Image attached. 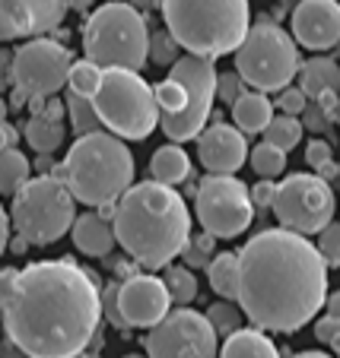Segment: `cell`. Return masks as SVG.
<instances>
[{
    "label": "cell",
    "instance_id": "6da1fadb",
    "mask_svg": "<svg viewBox=\"0 0 340 358\" xmlns=\"http://www.w3.org/2000/svg\"><path fill=\"white\" fill-rule=\"evenodd\" d=\"M102 320V292L76 260H41L16 270L0 301V324L29 358H76Z\"/></svg>",
    "mask_w": 340,
    "mask_h": 358
},
{
    "label": "cell",
    "instance_id": "7a4b0ae2",
    "mask_svg": "<svg viewBox=\"0 0 340 358\" xmlns=\"http://www.w3.org/2000/svg\"><path fill=\"white\" fill-rule=\"evenodd\" d=\"M238 308L258 330L296 333L325 308L327 264L290 229H264L238 250Z\"/></svg>",
    "mask_w": 340,
    "mask_h": 358
},
{
    "label": "cell",
    "instance_id": "3957f363",
    "mask_svg": "<svg viewBox=\"0 0 340 358\" xmlns=\"http://www.w3.org/2000/svg\"><path fill=\"white\" fill-rule=\"evenodd\" d=\"M111 229L128 257L147 270H163L182 257V248L191 238V213L175 187L140 181L130 184L115 203Z\"/></svg>",
    "mask_w": 340,
    "mask_h": 358
},
{
    "label": "cell",
    "instance_id": "277c9868",
    "mask_svg": "<svg viewBox=\"0 0 340 358\" xmlns=\"http://www.w3.org/2000/svg\"><path fill=\"white\" fill-rule=\"evenodd\" d=\"M61 178L86 206H115L134 184V156L121 136L93 130L76 136L61 162Z\"/></svg>",
    "mask_w": 340,
    "mask_h": 358
},
{
    "label": "cell",
    "instance_id": "5b68a950",
    "mask_svg": "<svg viewBox=\"0 0 340 358\" xmlns=\"http://www.w3.org/2000/svg\"><path fill=\"white\" fill-rule=\"evenodd\" d=\"M159 10L178 45L210 61L236 55L252 29L248 0H163Z\"/></svg>",
    "mask_w": 340,
    "mask_h": 358
},
{
    "label": "cell",
    "instance_id": "8992f818",
    "mask_svg": "<svg viewBox=\"0 0 340 358\" xmlns=\"http://www.w3.org/2000/svg\"><path fill=\"white\" fill-rule=\"evenodd\" d=\"M217 67L210 57L184 55L172 64L169 76L153 86L159 105V127L172 143L198 140L217 101Z\"/></svg>",
    "mask_w": 340,
    "mask_h": 358
},
{
    "label": "cell",
    "instance_id": "52a82bcc",
    "mask_svg": "<svg viewBox=\"0 0 340 358\" xmlns=\"http://www.w3.org/2000/svg\"><path fill=\"white\" fill-rule=\"evenodd\" d=\"M83 51L102 70H143L150 61V29L134 3H102L83 26Z\"/></svg>",
    "mask_w": 340,
    "mask_h": 358
},
{
    "label": "cell",
    "instance_id": "ba28073f",
    "mask_svg": "<svg viewBox=\"0 0 340 358\" xmlns=\"http://www.w3.org/2000/svg\"><path fill=\"white\" fill-rule=\"evenodd\" d=\"M89 101L102 127L121 140H147L159 127L156 95L150 83L140 76V70H102V83Z\"/></svg>",
    "mask_w": 340,
    "mask_h": 358
},
{
    "label": "cell",
    "instance_id": "9c48e42d",
    "mask_svg": "<svg viewBox=\"0 0 340 358\" xmlns=\"http://www.w3.org/2000/svg\"><path fill=\"white\" fill-rule=\"evenodd\" d=\"M76 222V196L64 178H29L13 194V225L26 244H55Z\"/></svg>",
    "mask_w": 340,
    "mask_h": 358
},
{
    "label": "cell",
    "instance_id": "30bf717a",
    "mask_svg": "<svg viewBox=\"0 0 340 358\" xmlns=\"http://www.w3.org/2000/svg\"><path fill=\"white\" fill-rule=\"evenodd\" d=\"M299 48L296 38L277 22H254L245 41L236 48V73L258 92H280L299 76Z\"/></svg>",
    "mask_w": 340,
    "mask_h": 358
},
{
    "label": "cell",
    "instance_id": "8fae6325",
    "mask_svg": "<svg viewBox=\"0 0 340 358\" xmlns=\"http://www.w3.org/2000/svg\"><path fill=\"white\" fill-rule=\"evenodd\" d=\"M273 216L283 229L299 231V235H318L325 225L334 222L337 213V196H334L327 178L321 175H290L277 184L273 196Z\"/></svg>",
    "mask_w": 340,
    "mask_h": 358
},
{
    "label": "cell",
    "instance_id": "7c38bea8",
    "mask_svg": "<svg viewBox=\"0 0 340 358\" xmlns=\"http://www.w3.org/2000/svg\"><path fill=\"white\" fill-rule=\"evenodd\" d=\"M194 213L213 238H238L254 219L252 190L236 175H207L194 190Z\"/></svg>",
    "mask_w": 340,
    "mask_h": 358
},
{
    "label": "cell",
    "instance_id": "4fadbf2b",
    "mask_svg": "<svg viewBox=\"0 0 340 358\" xmlns=\"http://www.w3.org/2000/svg\"><path fill=\"white\" fill-rule=\"evenodd\" d=\"M219 336L207 314L175 308L147 333V358H217Z\"/></svg>",
    "mask_w": 340,
    "mask_h": 358
},
{
    "label": "cell",
    "instance_id": "5bb4252c",
    "mask_svg": "<svg viewBox=\"0 0 340 358\" xmlns=\"http://www.w3.org/2000/svg\"><path fill=\"white\" fill-rule=\"evenodd\" d=\"M70 67H74V55L64 45L51 38H32L13 55L10 64V76L20 95L26 99H39V95H55L67 86Z\"/></svg>",
    "mask_w": 340,
    "mask_h": 358
},
{
    "label": "cell",
    "instance_id": "9a60e30c",
    "mask_svg": "<svg viewBox=\"0 0 340 358\" xmlns=\"http://www.w3.org/2000/svg\"><path fill=\"white\" fill-rule=\"evenodd\" d=\"M172 311V295L159 276H130L118 285V314L128 327H156Z\"/></svg>",
    "mask_w": 340,
    "mask_h": 358
},
{
    "label": "cell",
    "instance_id": "2e32d148",
    "mask_svg": "<svg viewBox=\"0 0 340 358\" xmlns=\"http://www.w3.org/2000/svg\"><path fill=\"white\" fill-rule=\"evenodd\" d=\"M293 38L308 51H327L340 41V0H299L293 10Z\"/></svg>",
    "mask_w": 340,
    "mask_h": 358
},
{
    "label": "cell",
    "instance_id": "e0dca14e",
    "mask_svg": "<svg viewBox=\"0 0 340 358\" xmlns=\"http://www.w3.org/2000/svg\"><path fill=\"white\" fill-rule=\"evenodd\" d=\"M198 159L210 175H236L248 162L245 134L229 124H210L198 136Z\"/></svg>",
    "mask_w": 340,
    "mask_h": 358
},
{
    "label": "cell",
    "instance_id": "ac0fdd59",
    "mask_svg": "<svg viewBox=\"0 0 340 358\" xmlns=\"http://www.w3.org/2000/svg\"><path fill=\"white\" fill-rule=\"evenodd\" d=\"M111 216H105V213H86V216H76L74 229H70V235H74V244L80 254H86V257H105L111 248H115V229L109 225Z\"/></svg>",
    "mask_w": 340,
    "mask_h": 358
},
{
    "label": "cell",
    "instance_id": "d6986e66",
    "mask_svg": "<svg viewBox=\"0 0 340 358\" xmlns=\"http://www.w3.org/2000/svg\"><path fill=\"white\" fill-rule=\"evenodd\" d=\"M232 121L242 134H264L267 124L273 121V101L267 99V92L245 89L232 101Z\"/></svg>",
    "mask_w": 340,
    "mask_h": 358
},
{
    "label": "cell",
    "instance_id": "ffe728a7",
    "mask_svg": "<svg viewBox=\"0 0 340 358\" xmlns=\"http://www.w3.org/2000/svg\"><path fill=\"white\" fill-rule=\"evenodd\" d=\"M219 358H280L273 339L267 336V330L258 327H242V330L229 333L219 345Z\"/></svg>",
    "mask_w": 340,
    "mask_h": 358
},
{
    "label": "cell",
    "instance_id": "44dd1931",
    "mask_svg": "<svg viewBox=\"0 0 340 358\" xmlns=\"http://www.w3.org/2000/svg\"><path fill=\"white\" fill-rule=\"evenodd\" d=\"M299 89L308 99H325L340 89V67L331 57H312L299 67Z\"/></svg>",
    "mask_w": 340,
    "mask_h": 358
},
{
    "label": "cell",
    "instance_id": "7402d4cb",
    "mask_svg": "<svg viewBox=\"0 0 340 358\" xmlns=\"http://www.w3.org/2000/svg\"><path fill=\"white\" fill-rule=\"evenodd\" d=\"M150 171H153V181L175 187V184L188 181V175H191V159H188V152H184L178 143H169V146H159L156 152H153Z\"/></svg>",
    "mask_w": 340,
    "mask_h": 358
},
{
    "label": "cell",
    "instance_id": "603a6c76",
    "mask_svg": "<svg viewBox=\"0 0 340 358\" xmlns=\"http://www.w3.org/2000/svg\"><path fill=\"white\" fill-rule=\"evenodd\" d=\"M29 35H39V29L26 0H0V41L29 38Z\"/></svg>",
    "mask_w": 340,
    "mask_h": 358
},
{
    "label": "cell",
    "instance_id": "cb8c5ba5",
    "mask_svg": "<svg viewBox=\"0 0 340 358\" xmlns=\"http://www.w3.org/2000/svg\"><path fill=\"white\" fill-rule=\"evenodd\" d=\"M207 279H210V289L219 298L236 301L238 298V254H232V250L217 254L210 260V266H207Z\"/></svg>",
    "mask_w": 340,
    "mask_h": 358
},
{
    "label": "cell",
    "instance_id": "d4e9b609",
    "mask_svg": "<svg viewBox=\"0 0 340 358\" xmlns=\"http://www.w3.org/2000/svg\"><path fill=\"white\" fill-rule=\"evenodd\" d=\"M26 140L35 152L48 156V152H55V149L64 143V121L48 117V115H32L26 124Z\"/></svg>",
    "mask_w": 340,
    "mask_h": 358
},
{
    "label": "cell",
    "instance_id": "484cf974",
    "mask_svg": "<svg viewBox=\"0 0 340 358\" xmlns=\"http://www.w3.org/2000/svg\"><path fill=\"white\" fill-rule=\"evenodd\" d=\"M32 178V165L20 149H4L0 152V194L13 196L22 184Z\"/></svg>",
    "mask_w": 340,
    "mask_h": 358
},
{
    "label": "cell",
    "instance_id": "4316f807",
    "mask_svg": "<svg viewBox=\"0 0 340 358\" xmlns=\"http://www.w3.org/2000/svg\"><path fill=\"white\" fill-rule=\"evenodd\" d=\"M299 140H302V121L293 115H273V121L267 124V130H264V143L283 149V152L296 149Z\"/></svg>",
    "mask_w": 340,
    "mask_h": 358
},
{
    "label": "cell",
    "instance_id": "83f0119b",
    "mask_svg": "<svg viewBox=\"0 0 340 358\" xmlns=\"http://www.w3.org/2000/svg\"><path fill=\"white\" fill-rule=\"evenodd\" d=\"M163 282L172 295V304H178V308H184V304H191L198 298V279H194L191 266H169Z\"/></svg>",
    "mask_w": 340,
    "mask_h": 358
},
{
    "label": "cell",
    "instance_id": "f1b7e54d",
    "mask_svg": "<svg viewBox=\"0 0 340 358\" xmlns=\"http://www.w3.org/2000/svg\"><path fill=\"white\" fill-rule=\"evenodd\" d=\"M248 162H252L254 175L258 178H280L286 169V152L277 146H271V143H258V146L248 152Z\"/></svg>",
    "mask_w": 340,
    "mask_h": 358
},
{
    "label": "cell",
    "instance_id": "f546056e",
    "mask_svg": "<svg viewBox=\"0 0 340 358\" xmlns=\"http://www.w3.org/2000/svg\"><path fill=\"white\" fill-rule=\"evenodd\" d=\"M99 83H102V67L99 64H93L86 57V61H74V67H70V76H67V89L76 95H83V99H93L95 89H99Z\"/></svg>",
    "mask_w": 340,
    "mask_h": 358
},
{
    "label": "cell",
    "instance_id": "4dcf8cb0",
    "mask_svg": "<svg viewBox=\"0 0 340 358\" xmlns=\"http://www.w3.org/2000/svg\"><path fill=\"white\" fill-rule=\"evenodd\" d=\"M242 317H245V311L238 308V304L232 301H217L207 308V320L213 324V330H217V336H229V333L242 330Z\"/></svg>",
    "mask_w": 340,
    "mask_h": 358
},
{
    "label": "cell",
    "instance_id": "1f68e13d",
    "mask_svg": "<svg viewBox=\"0 0 340 358\" xmlns=\"http://www.w3.org/2000/svg\"><path fill=\"white\" fill-rule=\"evenodd\" d=\"M67 115H70V124H74L76 136L93 134V130L102 127V121H99V115H95V108H93V101L76 92L67 95Z\"/></svg>",
    "mask_w": 340,
    "mask_h": 358
},
{
    "label": "cell",
    "instance_id": "d6a6232c",
    "mask_svg": "<svg viewBox=\"0 0 340 358\" xmlns=\"http://www.w3.org/2000/svg\"><path fill=\"white\" fill-rule=\"evenodd\" d=\"M213 257H217V238H213L210 231H204V235H191L188 244L182 248V260L191 266V270L210 266Z\"/></svg>",
    "mask_w": 340,
    "mask_h": 358
},
{
    "label": "cell",
    "instance_id": "836d02e7",
    "mask_svg": "<svg viewBox=\"0 0 340 358\" xmlns=\"http://www.w3.org/2000/svg\"><path fill=\"white\" fill-rule=\"evenodd\" d=\"M26 3L35 16V29H39V35H45V32H51V29L61 26L64 0H26Z\"/></svg>",
    "mask_w": 340,
    "mask_h": 358
},
{
    "label": "cell",
    "instance_id": "e575fe53",
    "mask_svg": "<svg viewBox=\"0 0 340 358\" xmlns=\"http://www.w3.org/2000/svg\"><path fill=\"white\" fill-rule=\"evenodd\" d=\"M178 51H182V45L175 41V35H172L169 29L150 35V61L153 64H159V67H172V64L178 61Z\"/></svg>",
    "mask_w": 340,
    "mask_h": 358
},
{
    "label": "cell",
    "instance_id": "d590c367",
    "mask_svg": "<svg viewBox=\"0 0 340 358\" xmlns=\"http://www.w3.org/2000/svg\"><path fill=\"white\" fill-rule=\"evenodd\" d=\"M318 254L325 257L327 266H340V222H331L318 231Z\"/></svg>",
    "mask_w": 340,
    "mask_h": 358
},
{
    "label": "cell",
    "instance_id": "8d00e7d4",
    "mask_svg": "<svg viewBox=\"0 0 340 358\" xmlns=\"http://www.w3.org/2000/svg\"><path fill=\"white\" fill-rule=\"evenodd\" d=\"M277 108L283 111V115H293V117H299L302 111L308 108V95L302 92L299 86H286V89H280Z\"/></svg>",
    "mask_w": 340,
    "mask_h": 358
},
{
    "label": "cell",
    "instance_id": "74e56055",
    "mask_svg": "<svg viewBox=\"0 0 340 358\" xmlns=\"http://www.w3.org/2000/svg\"><path fill=\"white\" fill-rule=\"evenodd\" d=\"M306 162L318 171H334V149L325 140H312L306 146Z\"/></svg>",
    "mask_w": 340,
    "mask_h": 358
},
{
    "label": "cell",
    "instance_id": "f35d334b",
    "mask_svg": "<svg viewBox=\"0 0 340 358\" xmlns=\"http://www.w3.org/2000/svg\"><path fill=\"white\" fill-rule=\"evenodd\" d=\"M242 92H245V80H242L238 73H219L217 76V99H223L229 108Z\"/></svg>",
    "mask_w": 340,
    "mask_h": 358
},
{
    "label": "cell",
    "instance_id": "ab89813d",
    "mask_svg": "<svg viewBox=\"0 0 340 358\" xmlns=\"http://www.w3.org/2000/svg\"><path fill=\"white\" fill-rule=\"evenodd\" d=\"M252 190V203L258 206V210H271L273 206V196H277V184L271 181V178H261L254 187H248Z\"/></svg>",
    "mask_w": 340,
    "mask_h": 358
},
{
    "label": "cell",
    "instance_id": "60d3db41",
    "mask_svg": "<svg viewBox=\"0 0 340 358\" xmlns=\"http://www.w3.org/2000/svg\"><path fill=\"white\" fill-rule=\"evenodd\" d=\"M315 336H318V343L340 349V324L334 317H327V314H325V320H318V324H315Z\"/></svg>",
    "mask_w": 340,
    "mask_h": 358
},
{
    "label": "cell",
    "instance_id": "b9f144b4",
    "mask_svg": "<svg viewBox=\"0 0 340 358\" xmlns=\"http://www.w3.org/2000/svg\"><path fill=\"white\" fill-rule=\"evenodd\" d=\"M302 115H306V127H312V130H325L327 124H331L325 108H306Z\"/></svg>",
    "mask_w": 340,
    "mask_h": 358
},
{
    "label": "cell",
    "instance_id": "7bdbcfd3",
    "mask_svg": "<svg viewBox=\"0 0 340 358\" xmlns=\"http://www.w3.org/2000/svg\"><path fill=\"white\" fill-rule=\"evenodd\" d=\"M16 140H20V134H16V127L13 124H0V152L4 149H16Z\"/></svg>",
    "mask_w": 340,
    "mask_h": 358
},
{
    "label": "cell",
    "instance_id": "ee69618b",
    "mask_svg": "<svg viewBox=\"0 0 340 358\" xmlns=\"http://www.w3.org/2000/svg\"><path fill=\"white\" fill-rule=\"evenodd\" d=\"M7 238H10V216L4 210V203H0V257H4V250H7Z\"/></svg>",
    "mask_w": 340,
    "mask_h": 358
},
{
    "label": "cell",
    "instance_id": "f6af8a7d",
    "mask_svg": "<svg viewBox=\"0 0 340 358\" xmlns=\"http://www.w3.org/2000/svg\"><path fill=\"white\" fill-rule=\"evenodd\" d=\"M325 308H327V317H334V320L340 324V292H334V295L327 298Z\"/></svg>",
    "mask_w": 340,
    "mask_h": 358
},
{
    "label": "cell",
    "instance_id": "bcb514c9",
    "mask_svg": "<svg viewBox=\"0 0 340 358\" xmlns=\"http://www.w3.org/2000/svg\"><path fill=\"white\" fill-rule=\"evenodd\" d=\"M0 358H29V355L16 343H10V339H7V345H0Z\"/></svg>",
    "mask_w": 340,
    "mask_h": 358
},
{
    "label": "cell",
    "instance_id": "7dc6e473",
    "mask_svg": "<svg viewBox=\"0 0 340 358\" xmlns=\"http://www.w3.org/2000/svg\"><path fill=\"white\" fill-rule=\"evenodd\" d=\"M128 3H134L137 10H156V7H163V0H128Z\"/></svg>",
    "mask_w": 340,
    "mask_h": 358
},
{
    "label": "cell",
    "instance_id": "c3c4849f",
    "mask_svg": "<svg viewBox=\"0 0 340 358\" xmlns=\"http://www.w3.org/2000/svg\"><path fill=\"white\" fill-rule=\"evenodd\" d=\"M293 358H331L327 352H299V355H293Z\"/></svg>",
    "mask_w": 340,
    "mask_h": 358
},
{
    "label": "cell",
    "instance_id": "681fc988",
    "mask_svg": "<svg viewBox=\"0 0 340 358\" xmlns=\"http://www.w3.org/2000/svg\"><path fill=\"white\" fill-rule=\"evenodd\" d=\"M4 121H7V101L0 99V124H4Z\"/></svg>",
    "mask_w": 340,
    "mask_h": 358
},
{
    "label": "cell",
    "instance_id": "f907efd6",
    "mask_svg": "<svg viewBox=\"0 0 340 358\" xmlns=\"http://www.w3.org/2000/svg\"><path fill=\"white\" fill-rule=\"evenodd\" d=\"M74 3H76V7H86V3H89V0H74Z\"/></svg>",
    "mask_w": 340,
    "mask_h": 358
},
{
    "label": "cell",
    "instance_id": "816d5d0a",
    "mask_svg": "<svg viewBox=\"0 0 340 358\" xmlns=\"http://www.w3.org/2000/svg\"><path fill=\"white\" fill-rule=\"evenodd\" d=\"M76 358H99V355H86V352H83V355H76Z\"/></svg>",
    "mask_w": 340,
    "mask_h": 358
},
{
    "label": "cell",
    "instance_id": "f5cc1de1",
    "mask_svg": "<svg viewBox=\"0 0 340 358\" xmlns=\"http://www.w3.org/2000/svg\"><path fill=\"white\" fill-rule=\"evenodd\" d=\"M124 358H143V355H124Z\"/></svg>",
    "mask_w": 340,
    "mask_h": 358
},
{
    "label": "cell",
    "instance_id": "db71d44e",
    "mask_svg": "<svg viewBox=\"0 0 340 358\" xmlns=\"http://www.w3.org/2000/svg\"><path fill=\"white\" fill-rule=\"evenodd\" d=\"M337 358H340V349H337Z\"/></svg>",
    "mask_w": 340,
    "mask_h": 358
}]
</instances>
